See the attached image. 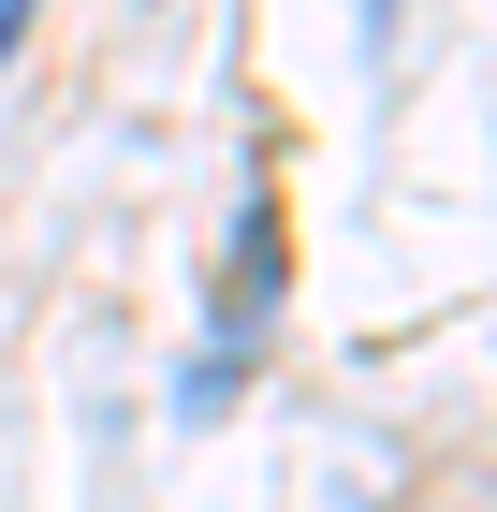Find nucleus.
I'll return each mask as SVG.
<instances>
[{
    "mask_svg": "<svg viewBox=\"0 0 497 512\" xmlns=\"http://www.w3.org/2000/svg\"><path fill=\"white\" fill-rule=\"evenodd\" d=\"M278 264H293V220H278V191H249V220H234V278H220V322H234V337L278 308Z\"/></svg>",
    "mask_w": 497,
    "mask_h": 512,
    "instance_id": "1",
    "label": "nucleus"
},
{
    "mask_svg": "<svg viewBox=\"0 0 497 512\" xmlns=\"http://www.w3.org/2000/svg\"><path fill=\"white\" fill-rule=\"evenodd\" d=\"M15 30H30V0H0V59H15Z\"/></svg>",
    "mask_w": 497,
    "mask_h": 512,
    "instance_id": "2",
    "label": "nucleus"
}]
</instances>
